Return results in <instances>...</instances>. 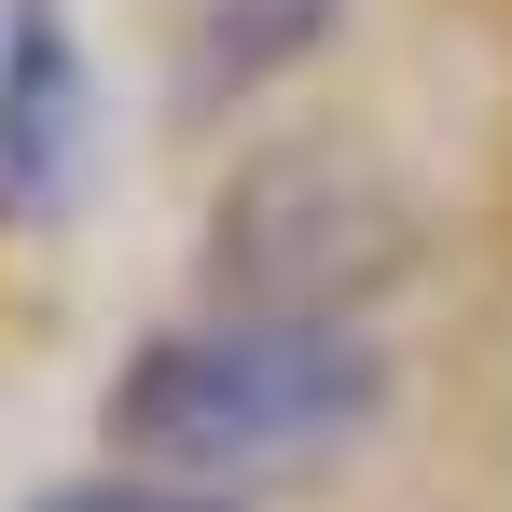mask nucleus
<instances>
[{
    "label": "nucleus",
    "instance_id": "nucleus-2",
    "mask_svg": "<svg viewBox=\"0 0 512 512\" xmlns=\"http://www.w3.org/2000/svg\"><path fill=\"white\" fill-rule=\"evenodd\" d=\"M429 263V194L346 125H263L208 180L194 291L222 305H319V319H388V291Z\"/></svg>",
    "mask_w": 512,
    "mask_h": 512
},
{
    "label": "nucleus",
    "instance_id": "nucleus-3",
    "mask_svg": "<svg viewBox=\"0 0 512 512\" xmlns=\"http://www.w3.org/2000/svg\"><path fill=\"white\" fill-rule=\"evenodd\" d=\"M97 56L70 0H0V222H70L97 180Z\"/></svg>",
    "mask_w": 512,
    "mask_h": 512
},
{
    "label": "nucleus",
    "instance_id": "nucleus-1",
    "mask_svg": "<svg viewBox=\"0 0 512 512\" xmlns=\"http://www.w3.org/2000/svg\"><path fill=\"white\" fill-rule=\"evenodd\" d=\"M416 402V360L388 319H319V305H222L194 291L180 319L125 346L97 374V457L125 471H180L222 499H291L360 471Z\"/></svg>",
    "mask_w": 512,
    "mask_h": 512
},
{
    "label": "nucleus",
    "instance_id": "nucleus-5",
    "mask_svg": "<svg viewBox=\"0 0 512 512\" xmlns=\"http://www.w3.org/2000/svg\"><path fill=\"white\" fill-rule=\"evenodd\" d=\"M14 512H263V499H222V485H180V471H125V457H97V471L28 485Z\"/></svg>",
    "mask_w": 512,
    "mask_h": 512
},
{
    "label": "nucleus",
    "instance_id": "nucleus-4",
    "mask_svg": "<svg viewBox=\"0 0 512 512\" xmlns=\"http://www.w3.org/2000/svg\"><path fill=\"white\" fill-rule=\"evenodd\" d=\"M346 28H360V0H167V111L180 125L277 111Z\"/></svg>",
    "mask_w": 512,
    "mask_h": 512
}]
</instances>
